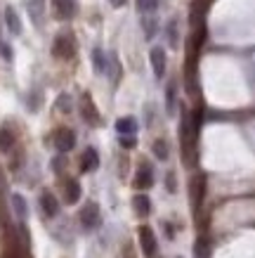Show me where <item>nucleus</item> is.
<instances>
[{
  "label": "nucleus",
  "instance_id": "obj_7",
  "mask_svg": "<svg viewBox=\"0 0 255 258\" xmlns=\"http://www.w3.org/2000/svg\"><path fill=\"white\" fill-rule=\"evenodd\" d=\"M149 59H151L154 76H156V79H163V74H165V52H163V47H151Z\"/></svg>",
  "mask_w": 255,
  "mask_h": 258
},
{
  "label": "nucleus",
  "instance_id": "obj_22",
  "mask_svg": "<svg viewBox=\"0 0 255 258\" xmlns=\"http://www.w3.org/2000/svg\"><path fill=\"white\" fill-rule=\"evenodd\" d=\"M158 8V0H137V10L142 15H151Z\"/></svg>",
  "mask_w": 255,
  "mask_h": 258
},
{
  "label": "nucleus",
  "instance_id": "obj_28",
  "mask_svg": "<svg viewBox=\"0 0 255 258\" xmlns=\"http://www.w3.org/2000/svg\"><path fill=\"white\" fill-rule=\"evenodd\" d=\"M111 5H114V8H121V5H125V0H111Z\"/></svg>",
  "mask_w": 255,
  "mask_h": 258
},
{
  "label": "nucleus",
  "instance_id": "obj_26",
  "mask_svg": "<svg viewBox=\"0 0 255 258\" xmlns=\"http://www.w3.org/2000/svg\"><path fill=\"white\" fill-rule=\"evenodd\" d=\"M165 187H168V192H178V185H175V173L173 171L165 175Z\"/></svg>",
  "mask_w": 255,
  "mask_h": 258
},
{
  "label": "nucleus",
  "instance_id": "obj_10",
  "mask_svg": "<svg viewBox=\"0 0 255 258\" xmlns=\"http://www.w3.org/2000/svg\"><path fill=\"white\" fill-rule=\"evenodd\" d=\"M3 17H5V26L10 29V33H12V36H19V33H22V19H19V15H17V10L15 8H5Z\"/></svg>",
  "mask_w": 255,
  "mask_h": 258
},
{
  "label": "nucleus",
  "instance_id": "obj_4",
  "mask_svg": "<svg viewBox=\"0 0 255 258\" xmlns=\"http://www.w3.org/2000/svg\"><path fill=\"white\" fill-rule=\"evenodd\" d=\"M54 147L59 149V152H71V149L76 147V133L71 128H59L54 133Z\"/></svg>",
  "mask_w": 255,
  "mask_h": 258
},
{
  "label": "nucleus",
  "instance_id": "obj_21",
  "mask_svg": "<svg viewBox=\"0 0 255 258\" xmlns=\"http://www.w3.org/2000/svg\"><path fill=\"white\" fill-rule=\"evenodd\" d=\"M165 33H168L170 47H178L180 45V38H178V22H175V19H173V22H168V29H165Z\"/></svg>",
  "mask_w": 255,
  "mask_h": 258
},
{
  "label": "nucleus",
  "instance_id": "obj_1",
  "mask_svg": "<svg viewBox=\"0 0 255 258\" xmlns=\"http://www.w3.org/2000/svg\"><path fill=\"white\" fill-rule=\"evenodd\" d=\"M80 225L85 230H97L102 225V211H100V204L95 202H88L80 209Z\"/></svg>",
  "mask_w": 255,
  "mask_h": 258
},
{
  "label": "nucleus",
  "instance_id": "obj_23",
  "mask_svg": "<svg viewBox=\"0 0 255 258\" xmlns=\"http://www.w3.org/2000/svg\"><path fill=\"white\" fill-rule=\"evenodd\" d=\"M142 29H144V36H147V38H154V33H156V19H142Z\"/></svg>",
  "mask_w": 255,
  "mask_h": 258
},
{
  "label": "nucleus",
  "instance_id": "obj_19",
  "mask_svg": "<svg viewBox=\"0 0 255 258\" xmlns=\"http://www.w3.org/2000/svg\"><path fill=\"white\" fill-rule=\"evenodd\" d=\"M201 182H203V178H194L192 180V206H194V211H199V199L203 197V189L199 192V185H201Z\"/></svg>",
  "mask_w": 255,
  "mask_h": 258
},
{
  "label": "nucleus",
  "instance_id": "obj_13",
  "mask_svg": "<svg viewBox=\"0 0 255 258\" xmlns=\"http://www.w3.org/2000/svg\"><path fill=\"white\" fill-rule=\"evenodd\" d=\"M116 131L118 135H135L137 133V121L132 116H121L116 121Z\"/></svg>",
  "mask_w": 255,
  "mask_h": 258
},
{
  "label": "nucleus",
  "instance_id": "obj_24",
  "mask_svg": "<svg viewBox=\"0 0 255 258\" xmlns=\"http://www.w3.org/2000/svg\"><path fill=\"white\" fill-rule=\"evenodd\" d=\"M118 142H121V147H123V149L137 147V138H135V135H121V138H118Z\"/></svg>",
  "mask_w": 255,
  "mask_h": 258
},
{
  "label": "nucleus",
  "instance_id": "obj_25",
  "mask_svg": "<svg viewBox=\"0 0 255 258\" xmlns=\"http://www.w3.org/2000/svg\"><path fill=\"white\" fill-rule=\"evenodd\" d=\"M57 107L62 111H71V97L69 95H59V100H57Z\"/></svg>",
  "mask_w": 255,
  "mask_h": 258
},
{
  "label": "nucleus",
  "instance_id": "obj_18",
  "mask_svg": "<svg viewBox=\"0 0 255 258\" xmlns=\"http://www.w3.org/2000/svg\"><path fill=\"white\" fill-rule=\"evenodd\" d=\"M151 149H154V157L158 159V161H165V159L170 157V149H168V142L165 140H156Z\"/></svg>",
  "mask_w": 255,
  "mask_h": 258
},
{
  "label": "nucleus",
  "instance_id": "obj_5",
  "mask_svg": "<svg viewBox=\"0 0 255 258\" xmlns=\"http://www.w3.org/2000/svg\"><path fill=\"white\" fill-rule=\"evenodd\" d=\"M151 185H154V168H151V164H142L135 173V187L149 189Z\"/></svg>",
  "mask_w": 255,
  "mask_h": 258
},
{
  "label": "nucleus",
  "instance_id": "obj_16",
  "mask_svg": "<svg viewBox=\"0 0 255 258\" xmlns=\"http://www.w3.org/2000/svg\"><path fill=\"white\" fill-rule=\"evenodd\" d=\"M93 64H95V71H97V74H107V55L102 52L100 47L93 50Z\"/></svg>",
  "mask_w": 255,
  "mask_h": 258
},
{
  "label": "nucleus",
  "instance_id": "obj_27",
  "mask_svg": "<svg viewBox=\"0 0 255 258\" xmlns=\"http://www.w3.org/2000/svg\"><path fill=\"white\" fill-rule=\"evenodd\" d=\"M3 57H5V59H12V50H10V45H3Z\"/></svg>",
  "mask_w": 255,
  "mask_h": 258
},
{
  "label": "nucleus",
  "instance_id": "obj_9",
  "mask_svg": "<svg viewBox=\"0 0 255 258\" xmlns=\"http://www.w3.org/2000/svg\"><path fill=\"white\" fill-rule=\"evenodd\" d=\"M132 209H135V213H137V218H147L149 213H151V199L139 192V195L132 197Z\"/></svg>",
  "mask_w": 255,
  "mask_h": 258
},
{
  "label": "nucleus",
  "instance_id": "obj_3",
  "mask_svg": "<svg viewBox=\"0 0 255 258\" xmlns=\"http://www.w3.org/2000/svg\"><path fill=\"white\" fill-rule=\"evenodd\" d=\"M76 52V45H73V38L71 36H57L52 43V55L57 59H71Z\"/></svg>",
  "mask_w": 255,
  "mask_h": 258
},
{
  "label": "nucleus",
  "instance_id": "obj_14",
  "mask_svg": "<svg viewBox=\"0 0 255 258\" xmlns=\"http://www.w3.org/2000/svg\"><path fill=\"white\" fill-rule=\"evenodd\" d=\"M12 147H15V133L8 125H3L0 128V152H10Z\"/></svg>",
  "mask_w": 255,
  "mask_h": 258
},
{
  "label": "nucleus",
  "instance_id": "obj_6",
  "mask_svg": "<svg viewBox=\"0 0 255 258\" xmlns=\"http://www.w3.org/2000/svg\"><path fill=\"white\" fill-rule=\"evenodd\" d=\"M100 168V154H97V149L95 147H88L83 152V157H80V171L83 173H93Z\"/></svg>",
  "mask_w": 255,
  "mask_h": 258
},
{
  "label": "nucleus",
  "instance_id": "obj_12",
  "mask_svg": "<svg viewBox=\"0 0 255 258\" xmlns=\"http://www.w3.org/2000/svg\"><path fill=\"white\" fill-rule=\"evenodd\" d=\"M83 118L88 121V123H93V125L100 123V114H97V109H95L90 95H83Z\"/></svg>",
  "mask_w": 255,
  "mask_h": 258
},
{
  "label": "nucleus",
  "instance_id": "obj_2",
  "mask_svg": "<svg viewBox=\"0 0 255 258\" xmlns=\"http://www.w3.org/2000/svg\"><path fill=\"white\" fill-rule=\"evenodd\" d=\"M137 235H139V249H142V253H144L147 258H154L156 249H158V242H156L154 230H151L149 225H142L137 230Z\"/></svg>",
  "mask_w": 255,
  "mask_h": 258
},
{
  "label": "nucleus",
  "instance_id": "obj_20",
  "mask_svg": "<svg viewBox=\"0 0 255 258\" xmlns=\"http://www.w3.org/2000/svg\"><path fill=\"white\" fill-rule=\"evenodd\" d=\"M12 206H15V211H17V216L19 218H26V199H24L22 195H12Z\"/></svg>",
  "mask_w": 255,
  "mask_h": 258
},
{
  "label": "nucleus",
  "instance_id": "obj_11",
  "mask_svg": "<svg viewBox=\"0 0 255 258\" xmlns=\"http://www.w3.org/2000/svg\"><path fill=\"white\" fill-rule=\"evenodd\" d=\"M52 5L59 19H71L76 15V3L73 0H52Z\"/></svg>",
  "mask_w": 255,
  "mask_h": 258
},
{
  "label": "nucleus",
  "instance_id": "obj_15",
  "mask_svg": "<svg viewBox=\"0 0 255 258\" xmlns=\"http://www.w3.org/2000/svg\"><path fill=\"white\" fill-rule=\"evenodd\" d=\"M78 199H80V182L71 178L69 182H66V202H69V204H76Z\"/></svg>",
  "mask_w": 255,
  "mask_h": 258
},
{
  "label": "nucleus",
  "instance_id": "obj_8",
  "mask_svg": "<svg viewBox=\"0 0 255 258\" xmlns=\"http://www.w3.org/2000/svg\"><path fill=\"white\" fill-rule=\"evenodd\" d=\"M40 211L45 213L47 218H54V216L59 213V202L54 199L52 192H43V195H40Z\"/></svg>",
  "mask_w": 255,
  "mask_h": 258
},
{
  "label": "nucleus",
  "instance_id": "obj_17",
  "mask_svg": "<svg viewBox=\"0 0 255 258\" xmlns=\"http://www.w3.org/2000/svg\"><path fill=\"white\" fill-rule=\"evenodd\" d=\"M175 93H178V86L170 83L168 90H165V111H168L170 116L175 114Z\"/></svg>",
  "mask_w": 255,
  "mask_h": 258
}]
</instances>
